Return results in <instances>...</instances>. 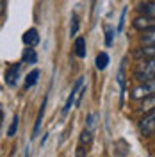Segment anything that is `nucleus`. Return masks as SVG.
I'll return each mask as SVG.
<instances>
[{"label": "nucleus", "mask_w": 155, "mask_h": 157, "mask_svg": "<svg viewBox=\"0 0 155 157\" xmlns=\"http://www.w3.org/2000/svg\"><path fill=\"white\" fill-rule=\"evenodd\" d=\"M134 77L141 82H145L148 78L155 77V57H150V59H145L137 64L136 71H134Z\"/></svg>", "instance_id": "f257e3e1"}, {"label": "nucleus", "mask_w": 155, "mask_h": 157, "mask_svg": "<svg viewBox=\"0 0 155 157\" xmlns=\"http://www.w3.org/2000/svg\"><path fill=\"white\" fill-rule=\"evenodd\" d=\"M152 95H155V77L141 82L137 88L132 89V98H136V100H141V98L145 100V98L152 97Z\"/></svg>", "instance_id": "f03ea898"}, {"label": "nucleus", "mask_w": 155, "mask_h": 157, "mask_svg": "<svg viewBox=\"0 0 155 157\" xmlns=\"http://www.w3.org/2000/svg\"><path fill=\"white\" fill-rule=\"evenodd\" d=\"M139 128L143 132V136H152L155 132V107L150 109V113L143 116L141 123H139Z\"/></svg>", "instance_id": "7ed1b4c3"}, {"label": "nucleus", "mask_w": 155, "mask_h": 157, "mask_svg": "<svg viewBox=\"0 0 155 157\" xmlns=\"http://www.w3.org/2000/svg\"><path fill=\"white\" fill-rule=\"evenodd\" d=\"M84 86V80H82V77L77 78V82H75V86H73V89H71V93H70L68 100H66V105H64V113H68L70 109H71V105H73V102H75V97H77L78 89Z\"/></svg>", "instance_id": "20e7f679"}, {"label": "nucleus", "mask_w": 155, "mask_h": 157, "mask_svg": "<svg viewBox=\"0 0 155 157\" xmlns=\"http://www.w3.org/2000/svg\"><path fill=\"white\" fill-rule=\"evenodd\" d=\"M23 43H25L27 47H34V45H38V43H39L38 30H36V29L25 30V34H23Z\"/></svg>", "instance_id": "39448f33"}, {"label": "nucleus", "mask_w": 155, "mask_h": 157, "mask_svg": "<svg viewBox=\"0 0 155 157\" xmlns=\"http://www.w3.org/2000/svg\"><path fill=\"white\" fill-rule=\"evenodd\" d=\"M18 73H20V64H14V66H11V68L6 71V82H7V86H14V84H16Z\"/></svg>", "instance_id": "423d86ee"}, {"label": "nucleus", "mask_w": 155, "mask_h": 157, "mask_svg": "<svg viewBox=\"0 0 155 157\" xmlns=\"http://www.w3.org/2000/svg\"><path fill=\"white\" fill-rule=\"evenodd\" d=\"M139 13L146 16V18H152L155 20V2H145L139 6Z\"/></svg>", "instance_id": "0eeeda50"}, {"label": "nucleus", "mask_w": 155, "mask_h": 157, "mask_svg": "<svg viewBox=\"0 0 155 157\" xmlns=\"http://www.w3.org/2000/svg\"><path fill=\"white\" fill-rule=\"evenodd\" d=\"M73 48H75V56H77V57H86V38L78 36V38L75 39Z\"/></svg>", "instance_id": "6e6552de"}, {"label": "nucleus", "mask_w": 155, "mask_h": 157, "mask_svg": "<svg viewBox=\"0 0 155 157\" xmlns=\"http://www.w3.org/2000/svg\"><path fill=\"white\" fill-rule=\"evenodd\" d=\"M141 43H143V45L155 47V29L145 30V32H143V36H141Z\"/></svg>", "instance_id": "1a4fd4ad"}, {"label": "nucleus", "mask_w": 155, "mask_h": 157, "mask_svg": "<svg viewBox=\"0 0 155 157\" xmlns=\"http://www.w3.org/2000/svg\"><path fill=\"white\" fill-rule=\"evenodd\" d=\"M21 61H23V63H29V64H34V63L38 61V54H36V50H32V47H29V48L23 52Z\"/></svg>", "instance_id": "9d476101"}, {"label": "nucleus", "mask_w": 155, "mask_h": 157, "mask_svg": "<svg viewBox=\"0 0 155 157\" xmlns=\"http://www.w3.org/2000/svg\"><path fill=\"white\" fill-rule=\"evenodd\" d=\"M38 78H39V71L38 70H32L29 75H27V78H25V88H32V86H36Z\"/></svg>", "instance_id": "9b49d317"}, {"label": "nucleus", "mask_w": 155, "mask_h": 157, "mask_svg": "<svg viewBox=\"0 0 155 157\" xmlns=\"http://www.w3.org/2000/svg\"><path fill=\"white\" fill-rule=\"evenodd\" d=\"M107 64H109V56H107L105 52H100L96 56V68L98 70H105Z\"/></svg>", "instance_id": "f8f14e48"}, {"label": "nucleus", "mask_w": 155, "mask_h": 157, "mask_svg": "<svg viewBox=\"0 0 155 157\" xmlns=\"http://www.w3.org/2000/svg\"><path fill=\"white\" fill-rule=\"evenodd\" d=\"M45 104H47V100H43L41 109H39V113H38V118H36V125H34V136H38L39 127H41V120H43V114H45Z\"/></svg>", "instance_id": "ddd939ff"}, {"label": "nucleus", "mask_w": 155, "mask_h": 157, "mask_svg": "<svg viewBox=\"0 0 155 157\" xmlns=\"http://www.w3.org/2000/svg\"><path fill=\"white\" fill-rule=\"evenodd\" d=\"M155 107V95H152V97H148L143 100V105H141V109L143 111H150V109Z\"/></svg>", "instance_id": "4468645a"}, {"label": "nucleus", "mask_w": 155, "mask_h": 157, "mask_svg": "<svg viewBox=\"0 0 155 157\" xmlns=\"http://www.w3.org/2000/svg\"><path fill=\"white\" fill-rule=\"evenodd\" d=\"M91 139H93V137H91V130H89V128H84L82 134H80V145H89Z\"/></svg>", "instance_id": "2eb2a0df"}, {"label": "nucleus", "mask_w": 155, "mask_h": 157, "mask_svg": "<svg viewBox=\"0 0 155 157\" xmlns=\"http://www.w3.org/2000/svg\"><path fill=\"white\" fill-rule=\"evenodd\" d=\"M16 130H18V118L14 116V118H13V123H11L9 130H7V137H14Z\"/></svg>", "instance_id": "dca6fc26"}, {"label": "nucleus", "mask_w": 155, "mask_h": 157, "mask_svg": "<svg viewBox=\"0 0 155 157\" xmlns=\"http://www.w3.org/2000/svg\"><path fill=\"white\" fill-rule=\"evenodd\" d=\"M77 30H78V18H77V14H71V29H70V34L75 36Z\"/></svg>", "instance_id": "f3484780"}, {"label": "nucleus", "mask_w": 155, "mask_h": 157, "mask_svg": "<svg viewBox=\"0 0 155 157\" xmlns=\"http://www.w3.org/2000/svg\"><path fill=\"white\" fill-rule=\"evenodd\" d=\"M105 36H107V38H105V45H107V47H111V45H112V36H114V30H112V29H107Z\"/></svg>", "instance_id": "a211bd4d"}, {"label": "nucleus", "mask_w": 155, "mask_h": 157, "mask_svg": "<svg viewBox=\"0 0 155 157\" xmlns=\"http://www.w3.org/2000/svg\"><path fill=\"white\" fill-rule=\"evenodd\" d=\"M125 13H127V9H123V13H121V20H119V23H118V29H119V30L123 29V21H125Z\"/></svg>", "instance_id": "6ab92c4d"}, {"label": "nucleus", "mask_w": 155, "mask_h": 157, "mask_svg": "<svg viewBox=\"0 0 155 157\" xmlns=\"http://www.w3.org/2000/svg\"><path fill=\"white\" fill-rule=\"evenodd\" d=\"M93 2H95V0H93Z\"/></svg>", "instance_id": "aec40b11"}]
</instances>
